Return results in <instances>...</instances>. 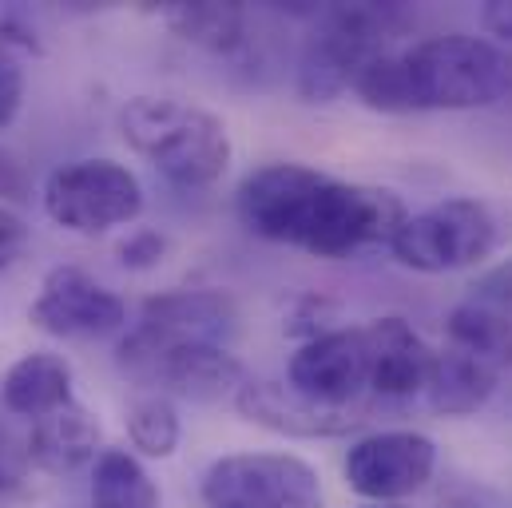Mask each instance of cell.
<instances>
[{
    "label": "cell",
    "instance_id": "4316f807",
    "mask_svg": "<svg viewBox=\"0 0 512 508\" xmlns=\"http://www.w3.org/2000/svg\"><path fill=\"white\" fill-rule=\"evenodd\" d=\"M28 195H32L28 167H24L12 151L0 147V199H8V203H24Z\"/></svg>",
    "mask_w": 512,
    "mask_h": 508
},
{
    "label": "cell",
    "instance_id": "8fae6325",
    "mask_svg": "<svg viewBox=\"0 0 512 508\" xmlns=\"http://www.w3.org/2000/svg\"><path fill=\"white\" fill-rule=\"evenodd\" d=\"M235 405L247 421H255L270 433H282V437H346L354 429H362L382 401L366 397V401H354V405H322V401H310L302 397L298 389H290L286 381H243V389L235 393Z\"/></svg>",
    "mask_w": 512,
    "mask_h": 508
},
{
    "label": "cell",
    "instance_id": "2e32d148",
    "mask_svg": "<svg viewBox=\"0 0 512 508\" xmlns=\"http://www.w3.org/2000/svg\"><path fill=\"white\" fill-rule=\"evenodd\" d=\"M501 385V370L457 350H433V366H429V381H425V401L429 409L445 413V417H469L477 413Z\"/></svg>",
    "mask_w": 512,
    "mask_h": 508
},
{
    "label": "cell",
    "instance_id": "603a6c76",
    "mask_svg": "<svg viewBox=\"0 0 512 508\" xmlns=\"http://www.w3.org/2000/svg\"><path fill=\"white\" fill-rule=\"evenodd\" d=\"M20 104H24V68L16 60V52L8 44H0V127L16 120Z\"/></svg>",
    "mask_w": 512,
    "mask_h": 508
},
{
    "label": "cell",
    "instance_id": "44dd1931",
    "mask_svg": "<svg viewBox=\"0 0 512 508\" xmlns=\"http://www.w3.org/2000/svg\"><path fill=\"white\" fill-rule=\"evenodd\" d=\"M128 437L135 453L163 461L179 449V413L167 397H139L128 409Z\"/></svg>",
    "mask_w": 512,
    "mask_h": 508
},
{
    "label": "cell",
    "instance_id": "9c48e42d",
    "mask_svg": "<svg viewBox=\"0 0 512 508\" xmlns=\"http://www.w3.org/2000/svg\"><path fill=\"white\" fill-rule=\"evenodd\" d=\"M433 469H437V445L413 429L370 433L354 441L346 453V485L374 505L405 501L421 493Z\"/></svg>",
    "mask_w": 512,
    "mask_h": 508
},
{
    "label": "cell",
    "instance_id": "83f0119b",
    "mask_svg": "<svg viewBox=\"0 0 512 508\" xmlns=\"http://www.w3.org/2000/svg\"><path fill=\"white\" fill-rule=\"evenodd\" d=\"M481 24L485 32H493L497 40H509L512 44V0H489L481 8Z\"/></svg>",
    "mask_w": 512,
    "mask_h": 508
},
{
    "label": "cell",
    "instance_id": "cb8c5ba5",
    "mask_svg": "<svg viewBox=\"0 0 512 508\" xmlns=\"http://www.w3.org/2000/svg\"><path fill=\"white\" fill-rule=\"evenodd\" d=\"M163 254H167V239L159 231H135L120 243V262L128 270H151L163 262Z\"/></svg>",
    "mask_w": 512,
    "mask_h": 508
},
{
    "label": "cell",
    "instance_id": "52a82bcc",
    "mask_svg": "<svg viewBox=\"0 0 512 508\" xmlns=\"http://www.w3.org/2000/svg\"><path fill=\"white\" fill-rule=\"evenodd\" d=\"M207 508H322L318 473L294 453H231L203 473Z\"/></svg>",
    "mask_w": 512,
    "mask_h": 508
},
{
    "label": "cell",
    "instance_id": "d6986e66",
    "mask_svg": "<svg viewBox=\"0 0 512 508\" xmlns=\"http://www.w3.org/2000/svg\"><path fill=\"white\" fill-rule=\"evenodd\" d=\"M449 346L497 366L501 374L512 370V318L481 306V302H461L449 310Z\"/></svg>",
    "mask_w": 512,
    "mask_h": 508
},
{
    "label": "cell",
    "instance_id": "9a60e30c",
    "mask_svg": "<svg viewBox=\"0 0 512 508\" xmlns=\"http://www.w3.org/2000/svg\"><path fill=\"white\" fill-rule=\"evenodd\" d=\"M28 461L52 477H64V473H76L80 465H88L100 449V421L80 405V401H68L52 413H44L40 421H32V433H28Z\"/></svg>",
    "mask_w": 512,
    "mask_h": 508
},
{
    "label": "cell",
    "instance_id": "7a4b0ae2",
    "mask_svg": "<svg viewBox=\"0 0 512 508\" xmlns=\"http://www.w3.org/2000/svg\"><path fill=\"white\" fill-rule=\"evenodd\" d=\"M509 76V60L497 44L449 32L370 60L354 76V92L366 108L389 116L469 112L497 104L509 92Z\"/></svg>",
    "mask_w": 512,
    "mask_h": 508
},
{
    "label": "cell",
    "instance_id": "3957f363",
    "mask_svg": "<svg viewBox=\"0 0 512 508\" xmlns=\"http://www.w3.org/2000/svg\"><path fill=\"white\" fill-rule=\"evenodd\" d=\"M120 131L131 151L175 187H211L231 167L227 124L179 96H135L120 112Z\"/></svg>",
    "mask_w": 512,
    "mask_h": 508
},
{
    "label": "cell",
    "instance_id": "ba28073f",
    "mask_svg": "<svg viewBox=\"0 0 512 508\" xmlns=\"http://www.w3.org/2000/svg\"><path fill=\"white\" fill-rule=\"evenodd\" d=\"M120 366L143 385H163L175 397L187 401H223L235 397L247 381L243 362L215 342H171V346H155L128 334L120 342Z\"/></svg>",
    "mask_w": 512,
    "mask_h": 508
},
{
    "label": "cell",
    "instance_id": "ac0fdd59",
    "mask_svg": "<svg viewBox=\"0 0 512 508\" xmlns=\"http://www.w3.org/2000/svg\"><path fill=\"white\" fill-rule=\"evenodd\" d=\"M159 20L179 40L207 52H239L247 44V12L239 4H167Z\"/></svg>",
    "mask_w": 512,
    "mask_h": 508
},
{
    "label": "cell",
    "instance_id": "7c38bea8",
    "mask_svg": "<svg viewBox=\"0 0 512 508\" xmlns=\"http://www.w3.org/2000/svg\"><path fill=\"white\" fill-rule=\"evenodd\" d=\"M286 385L298 389L310 401L322 405H354L370 397V350H366V330L346 326V330H326L314 334L286 370Z\"/></svg>",
    "mask_w": 512,
    "mask_h": 508
},
{
    "label": "cell",
    "instance_id": "8992f818",
    "mask_svg": "<svg viewBox=\"0 0 512 508\" xmlns=\"http://www.w3.org/2000/svg\"><path fill=\"white\" fill-rule=\"evenodd\" d=\"M44 211L56 227L76 235H104L128 227L143 211V187L116 159H80L56 167L44 183Z\"/></svg>",
    "mask_w": 512,
    "mask_h": 508
},
{
    "label": "cell",
    "instance_id": "7402d4cb",
    "mask_svg": "<svg viewBox=\"0 0 512 508\" xmlns=\"http://www.w3.org/2000/svg\"><path fill=\"white\" fill-rule=\"evenodd\" d=\"M469 302H481V306H489V310L512 318V258L497 262L493 270H485L473 282V298Z\"/></svg>",
    "mask_w": 512,
    "mask_h": 508
},
{
    "label": "cell",
    "instance_id": "4fadbf2b",
    "mask_svg": "<svg viewBox=\"0 0 512 508\" xmlns=\"http://www.w3.org/2000/svg\"><path fill=\"white\" fill-rule=\"evenodd\" d=\"M239 310L223 290H167L143 302L139 326L131 330L143 342L171 346V342H215L223 346L235 334Z\"/></svg>",
    "mask_w": 512,
    "mask_h": 508
},
{
    "label": "cell",
    "instance_id": "30bf717a",
    "mask_svg": "<svg viewBox=\"0 0 512 508\" xmlns=\"http://www.w3.org/2000/svg\"><path fill=\"white\" fill-rule=\"evenodd\" d=\"M32 326L52 338H104L128 322V306L116 290L96 282L80 266H52L28 310Z\"/></svg>",
    "mask_w": 512,
    "mask_h": 508
},
{
    "label": "cell",
    "instance_id": "e0dca14e",
    "mask_svg": "<svg viewBox=\"0 0 512 508\" xmlns=\"http://www.w3.org/2000/svg\"><path fill=\"white\" fill-rule=\"evenodd\" d=\"M0 401L8 413L40 421L44 413L72 401V366L48 350L24 354L20 362H12V370L0 381Z\"/></svg>",
    "mask_w": 512,
    "mask_h": 508
},
{
    "label": "cell",
    "instance_id": "5b68a950",
    "mask_svg": "<svg viewBox=\"0 0 512 508\" xmlns=\"http://www.w3.org/2000/svg\"><path fill=\"white\" fill-rule=\"evenodd\" d=\"M497 215L481 199H445L425 207L421 215H405L389 251L401 266L421 274L465 270L497 247Z\"/></svg>",
    "mask_w": 512,
    "mask_h": 508
},
{
    "label": "cell",
    "instance_id": "ffe728a7",
    "mask_svg": "<svg viewBox=\"0 0 512 508\" xmlns=\"http://www.w3.org/2000/svg\"><path fill=\"white\" fill-rule=\"evenodd\" d=\"M92 505L96 508H159V489L151 473L128 449H104L92 473Z\"/></svg>",
    "mask_w": 512,
    "mask_h": 508
},
{
    "label": "cell",
    "instance_id": "d4e9b609",
    "mask_svg": "<svg viewBox=\"0 0 512 508\" xmlns=\"http://www.w3.org/2000/svg\"><path fill=\"white\" fill-rule=\"evenodd\" d=\"M28 445L16 441L8 429H0V493H12L28 473Z\"/></svg>",
    "mask_w": 512,
    "mask_h": 508
},
{
    "label": "cell",
    "instance_id": "484cf974",
    "mask_svg": "<svg viewBox=\"0 0 512 508\" xmlns=\"http://www.w3.org/2000/svg\"><path fill=\"white\" fill-rule=\"evenodd\" d=\"M28 251V227L20 215H12L8 207H0V270H8L12 262H20V254Z\"/></svg>",
    "mask_w": 512,
    "mask_h": 508
},
{
    "label": "cell",
    "instance_id": "277c9868",
    "mask_svg": "<svg viewBox=\"0 0 512 508\" xmlns=\"http://www.w3.org/2000/svg\"><path fill=\"white\" fill-rule=\"evenodd\" d=\"M409 24V12L401 4H338L318 16V32L302 52L298 68V92L310 104H326L338 92L354 88V76L393 52L389 44Z\"/></svg>",
    "mask_w": 512,
    "mask_h": 508
},
{
    "label": "cell",
    "instance_id": "5bb4252c",
    "mask_svg": "<svg viewBox=\"0 0 512 508\" xmlns=\"http://www.w3.org/2000/svg\"><path fill=\"white\" fill-rule=\"evenodd\" d=\"M366 330V350H370V397L374 401H405L413 393H425L433 350L425 338L397 314L374 318Z\"/></svg>",
    "mask_w": 512,
    "mask_h": 508
},
{
    "label": "cell",
    "instance_id": "6da1fadb",
    "mask_svg": "<svg viewBox=\"0 0 512 508\" xmlns=\"http://www.w3.org/2000/svg\"><path fill=\"white\" fill-rule=\"evenodd\" d=\"M243 227L318 258H346L366 247H389L405 223V203L389 187L346 183L306 163H266L239 187Z\"/></svg>",
    "mask_w": 512,
    "mask_h": 508
},
{
    "label": "cell",
    "instance_id": "f1b7e54d",
    "mask_svg": "<svg viewBox=\"0 0 512 508\" xmlns=\"http://www.w3.org/2000/svg\"><path fill=\"white\" fill-rule=\"evenodd\" d=\"M366 508H389V505H366Z\"/></svg>",
    "mask_w": 512,
    "mask_h": 508
}]
</instances>
